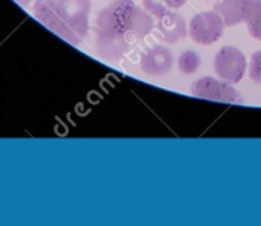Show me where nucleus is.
Segmentation results:
<instances>
[{"label":"nucleus","instance_id":"obj_1","mask_svg":"<svg viewBox=\"0 0 261 226\" xmlns=\"http://www.w3.org/2000/svg\"><path fill=\"white\" fill-rule=\"evenodd\" d=\"M96 52L102 60L118 61L154 28V18L133 0H113L96 21Z\"/></svg>","mask_w":261,"mask_h":226},{"label":"nucleus","instance_id":"obj_2","mask_svg":"<svg viewBox=\"0 0 261 226\" xmlns=\"http://www.w3.org/2000/svg\"><path fill=\"white\" fill-rule=\"evenodd\" d=\"M55 6L63 24V38L78 44L89 29L90 0H55Z\"/></svg>","mask_w":261,"mask_h":226},{"label":"nucleus","instance_id":"obj_3","mask_svg":"<svg viewBox=\"0 0 261 226\" xmlns=\"http://www.w3.org/2000/svg\"><path fill=\"white\" fill-rule=\"evenodd\" d=\"M225 21L217 11H203L196 14L188 26L190 38L203 46H210L220 40L225 32Z\"/></svg>","mask_w":261,"mask_h":226},{"label":"nucleus","instance_id":"obj_4","mask_svg":"<svg viewBox=\"0 0 261 226\" xmlns=\"http://www.w3.org/2000/svg\"><path fill=\"white\" fill-rule=\"evenodd\" d=\"M248 67L245 54L236 46H223L214 57V69L217 77L236 84L242 81Z\"/></svg>","mask_w":261,"mask_h":226},{"label":"nucleus","instance_id":"obj_5","mask_svg":"<svg viewBox=\"0 0 261 226\" xmlns=\"http://www.w3.org/2000/svg\"><path fill=\"white\" fill-rule=\"evenodd\" d=\"M191 93L196 98L217 101V103H228V104H234L240 99V93L237 92V89H234L231 83L213 77H203L197 80L191 87Z\"/></svg>","mask_w":261,"mask_h":226},{"label":"nucleus","instance_id":"obj_6","mask_svg":"<svg viewBox=\"0 0 261 226\" xmlns=\"http://www.w3.org/2000/svg\"><path fill=\"white\" fill-rule=\"evenodd\" d=\"M173 52L162 44L151 46L141 55V69L148 77H164L173 69Z\"/></svg>","mask_w":261,"mask_h":226},{"label":"nucleus","instance_id":"obj_7","mask_svg":"<svg viewBox=\"0 0 261 226\" xmlns=\"http://www.w3.org/2000/svg\"><path fill=\"white\" fill-rule=\"evenodd\" d=\"M255 0H219L214 11L220 14L226 28L246 23Z\"/></svg>","mask_w":261,"mask_h":226},{"label":"nucleus","instance_id":"obj_8","mask_svg":"<svg viewBox=\"0 0 261 226\" xmlns=\"http://www.w3.org/2000/svg\"><path fill=\"white\" fill-rule=\"evenodd\" d=\"M158 32L165 43H177L188 35L187 20L174 9L167 11L161 18H158Z\"/></svg>","mask_w":261,"mask_h":226},{"label":"nucleus","instance_id":"obj_9","mask_svg":"<svg viewBox=\"0 0 261 226\" xmlns=\"http://www.w3.org/2000/svg\"><path fill=\"white\" fill-rule=\"evenodd\" d=\"M200 64H202V58L193 49H188V51L182 52L180 57H179V60H177V66H179L180 72L182 73H187V75L194 73L200 67Z\"/></svg>","mask_w":261,"mask_h":226},{"label":"nucleus","instance_id":"obj_10","mask_svg":"<svg viewBox=\"0 0 261 226\" xmlns=\"http://www.w3.org/2000/svg\"><path fill=\"white\" fill-rule=\"evenodd\" d=\"M246 26H248L249 34L255 40H260L261 41V0H255L254 2V6H252L249 18L246 21Z\"/></svg>","mask_w":261,"mask_h":226},{"label":"nucleus","instance_id":"obj_11","mask_svg":"<svg viewBox=\"0 0 261 226\" xmlns=\"http://www.w3.org/2000/svg\"><path fill=\"white\" fill-rule=\"evenodd\" d=\"M142 6L153 18H161L167 11H170L164 0H142Z\"/></svg>","mask_w":261,"mask_h":226},{"label":"nucleus","instance_id":"obj_12","mask_svg":"<svg viewBox=\"0 0 261 226\" xmlns=\"http://www.w3.org/2000/svg\"><path fill=\"white\" fill-rule=\"evenodd\" d=\"M249 77H251L252 81H255L257 84H261V51L254 52L252 57H251V63H249Z\"/></svg>","mask_w":261,"mask_h":226},{"label":"nucleus","instance_id":"obj_13","mask_svg":"<svg viewBox=\"0 0 261 226\" xmlns=\"http://www.w3.org/2000/svg\"><path fill=\"white\" fill-rule=\"evenodd\" d=\"M165 2V5H167V8L168 9H179V8H182L188 0H164Z\"/></svg>","mask_w":261,"mask_h":226},{"label":"nucleus","instance_id":"obj_14","mask_svg":"<svg viewBox=\"0 0 261 226\" xmlns=\"http://www.w3.org/2000/svg\"><path fill=\"white\" fill-rule=\"evenodd\" d=\"M15 2H17L18 5H21V6H28L32 0H15Z\"/></svg>","mask_w":261,"mask_h":226}]
</instances>
